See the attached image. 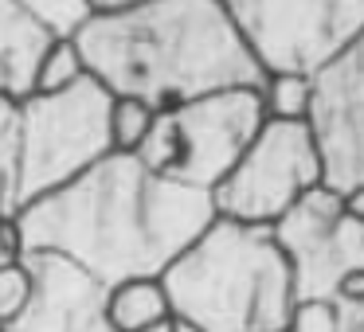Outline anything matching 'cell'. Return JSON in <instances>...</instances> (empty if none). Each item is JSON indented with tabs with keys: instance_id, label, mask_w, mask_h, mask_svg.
Segmentation results:
<instances>
[{
	"instance_id": "15",
	"label": "cell",
	"mask_w": 364,
	"mask_h": 332,
	"mask_svg": "<svg viewBox=\"0 0 364 332\" xmlns=\"http://www.w3.org/2000/svg\"><path fill=\"white\" fill-rule=\"evenodd\" d=\"M157 110L141 98H114L110 102V145L114 153H137L149 137Z\"/></svg>"
},
{
	"instance_id": "14",
	"label": "cell",
	"mask_w": 364,
	"mask_h": 332,
	"mask_svg": "<svg viewBox=\"0 0 364 332\" xmlns=\"http://www.w3.org/2000/svg\"><path fill=\"white\" fill-rule=\"evenodd\" d=\"M262 94V110L274 121H306L309 118V102H314V79L309 74H267L259 87Z\"/></svg>"
},
{
	"instance_id": "3",
	"label": "cell",
	"mask_w": 364,
	"mask_h": 332,
	"mask_svg": "<svg viewBox=\"0 0 364 332\" xmlns=\"http://www.w3.org/2000/svg\"><path fill=\"white\" fill-rule=\"evenodd\" d=\"M173 316L196 332H278L298 301L294 270L270 227L215 215L161 274Z\"/></svg>"
},
{
	"instance_id": "9",
	"label": "cell",
	"mask_w": 364,
	"mask_h": 332,
	"mask_svg": "<svg viewBox=\"0 0 364 332\" xmlns=\"http://www.w3.org/2000/svg\"><path fill=\"white\" fill-rule=\"evenodd\" d=\"M314 79L309 133L321 157V184L341 196L364 188V35L333 55Z\"/></svg>"
},
{
	"instance_id": "8",
	"label": "cell",
	"mask_w": 364,
	"mask_h": 332,
	"mask_svg": "<svg viewBox=\"0 0 364 332\" xmlns=\"http://www.w3.org/2000/svg\"><path fill=\"white\" fill-rule=\"evenodd\" d=\"M270 231L294 270L298 301H333L341 274L364 266V219L348 211V196L325 184L306 192Z\"/></svg>"
},
{
	"instance_id": "26",
	"label": "cell",
	"mask_w": 364,
	"mask_h": 332,
	"mask_svg": "<svg viewBox=\"0 0 364 332\" xmlns=\"http://www.w3.org/2000/svg\"><path fill=\"white\" fill-rule=\"evenodd\" d=\"M278 332H286V328H278Z\"/></svg>"
},
{
	"instance_id": "24",
	"label": "cell",
	"mask_w": 364,
	"mask_h": 332,
	"mask_svg": "<svg viewBox=\"0 0 364 332\" xmlns=\"http://www.w3.org/2000/svg\"><path fill=\"white\" fill-rule=\"evenodd\" d=\"M348 211L360 215V219H364V188H356L353 196H348Z\"/></svg>"
},
{
	"instance_id": "1",
	"label": "cell",
	"mask_w": 364,
	"mask_h": 332,
	"mask_svg": "<svg viewBox=\"0 0 364 332\" xmlns=\"http://www.w3.org/2000/svg\"><path fill=\"white\" fill-rule=\"evenodd\" d=\"M24 254L75 262L98 285L161 277L215 219L212 192L149 172L134 153H110L71 184L16 211Z\"/></svg>"
},
{
	"instance_id": "17",
	"label": "cell",
	"mask_w": 364,
	"mask_h": 332,
	"mask_svg": "<svg viewBox=\"0 0 364 332\" xmlns=\"http://www.w3.org/2000/svg\"><path fill=\"white\" fill-rule=\"evenodd\" d=\"M0 215H16V102L12 98H0Z\"/></svg>"
},
{
	"instance_id": "10",
	"label": "cell",
	"mask_w": 364,
	"mask_h": 332,
	"mask_svg": "<svg viewBox=\"0 0 364 332\" xmlns=\"http://www.w3.org/2000/svg\"><path fill=\"white\" fill-rule=\"evenodd\" d=\"M36 277V297L9 332H110L102 316L106 285L59 254H20Z\"/></svg>"
},
{
	"instance_id": "18",
	"label": "cell",
	"mask_w": 364,
	"mask_h": 332,
	"mask_svg": "<svg viewBox=\"0 0 364 332\" xmlns=\"http://www.w3.org/2000/svg\"><path fill=\"white\" fill-rule=\"evenodd\" d=\"M51 35H75L87 24L95 12H90L87 0H20Z\"/></svg>"
},
{
	"instance_id": "19",
	"label": "cell",
	"mask_w": 364,
	"mask_h": 332,
	"mask_svg": "<svg viewBox=\"0 0 364 332\" xmlns=\"http://www.w3.org/2000/svg\"><path fill=\"white\" fill-rule=\"evenodd\" d=\"M286 332H341L333 301H294Z\"/></svg>"
},
{
	"instance_id": "22",
	"label": "cell",
	"mask_w": 364,
	"mask_h": 332,
	"mask_svg": "<svg viewBox=\"0 0 364 332\" xmlns=\"http://www.w3.org/2000/svg\"><path fill=\"white\" fill-rule=\"evenodd\" d=\"M90 12H118V9H134V4H145V0H87Z\"/></svg>"
},
{
	"instance_id": "25",
	"label": "cell",
	"mask_w": 364,
	"mask_h": 332,
	"mask_svg": "<svg viewBox=\"0 0 364 332\" xmlns=\"http://www.w3.org/2000/svg\"><path fill=\"white\" fill-rule=\"evenodd\" d=\"M161 332H196V328H188V324H181V321H173V324H165Z\"/></svg>"
},
{
	"instance_id": "2",
	"label": "cell",
	"mask_w": 364,
	"mask_h": 332,
	"mask_svg": "<svg viewBox=\"0 0 364 332\" xmlns=\"http://www.w3.org/2000/svg\"><path fill=\"white\" fill-rule=\"evenodd\" d=\"M71 40L90 79L114 98H141L157 114L267 79L220 0H145L95 12Z\"/></svg>"
},
{
	"instance_id": "12",
	"label": "cell",
	"mask_w": 364,
	"mask_h": 332,
	"mask_svg": "<svg viewBox=\"0 0 364 332\" xmlns=\"http://www.w3.org/2000/svg\"><path fill=\"white\" fill-rule=\"evenodd\" d=\"M102 316L110 332H161L173 324V301H168L161 277H129L106 289Z\"/></svg>"
},
{
	"instance_id": "6",
	"label": "cell",
	"mask_w": 364,
	"mask_h": 332,
	"mask_svg": "<svg viewBox=\"0 0 364 332\" xmlns=\"http://www.w3.org/2000/svg\"><path fill=\"white\" fill-rule=\"evenodd\" d=\"M262 74H314L364 35V0H220Z\"/></svg>"
},
{
	"instance_id": "16",
	"label": "cell",
	"mask_w": 364,
	"mask_h": 332,
	"mask_svg": "<svg viewBox=\"0 0 364 332\" xmlns=\"http://www.w3.org/2000/svg\"><path fill=\"white\" fill-rule=\"evenodd\" d=\"M32 297H36V277L24 266V258L0 262V332H9L28 313Z\"/></svg>"
},
{
	"instance_id": "21",
	"label": "cell",
	"mask_w": 364,
	"mask_h": 332,
	"mask_svg": "<svg viewBox=\"0 0 364 332\" xmlns=\"http://www.w3.org/2000/svg\"><path fill=\"white\" fill-rule=\"evenodd\" d=\"M341 332H364V301H333Z\"/></svg>"
},
{
	"instance_id": "7",
	"label": "cell",
	"mask_w": 364,
	"mask_h": 332,
	"mask_svg": "<svg viewBox=\"0 0 364 332\" xmlns=\"http://www.w3.org/2000/svg\"><path fill=\"white\" fill-rule=\"evenodd\" d=\"M317 184H321V157L309 126L267 118L235 168L212 188V207L220 219L274 227Z\"/></svg>"
},
{
	"instance_id": "20",
	"label": "cell",
	"mask_w": 364,
	"mask_h": 332,
	"mask_svg": "<svg viewBox=\"0 0 364 332\" xmlns=\"http://www.w3.org/2000/svg\"><path fill=\"white\" fill-rule=\"evenodd\" d=\"M333 301H364V266L341 274V282L333 285Z\"/></svg>"
},
{
	"instance_id": "5",
	"label": "cell",
	"mask_w": 364,
	"mask_h": 332,
	"mask_svg": "<svg viewBox=\"0 0 364 332\" xmlns=\"http://www.w3.org/2000/svg\"><path fill=\"white\" fill-rule=\"evenodd\" d=\"M267 110L259 87L215 90L157 114L145 145L134 153L149 172L184 188L212 192L259 137Z\"/></svg>"
},
{
	"instance_id": "23",
	"label": "cell",
	"mask_w": 364,
	"mask_h": 332,
	"mask_svg": "<svg viewBox=\"0 0 364 332\" xmlns=\"http://www.w3.org/2000/svg\"><path fill=\"white\" fill-rule=\"evenodd\" d=\"M0 98H12V71L4 59H0Z\"/></svg>"
},
{
	"instance_id": "11",
	"label": "cell",
	"mask_w": 364,
	"mask_h": 332,
	"mask_svg": "<svg viewBox=\"0 0 364 332\" xmlns=\"http://www.w3.org/2000/svg\"><path fill=\"white\" fill-rule=\"evenodd\" d=\"M55 35L20 4V0H0V59L12 71V102H24L32 94V79L43 51Z\"/></svg>"
},
{
	"instance_id": "4",
	"label": "cell",
	"mask_w": 364,
	"mask_h": 332,
	"mask_svg": "<svg viewBox=\"0 0 364 332\" xmlns=\"http://www.w3.org/2000/svg\"><path fill=\"white\" fill-rule=\"evenodd\" d=\"M110 102L90 74L63 94L16 102V211L110 157Z\"/></svg>"
},
{
	"instance_id": "13",
	"label": "cell",
	"mask_w": 364,
	"mask_h": 332,
	"mask_svg": "<svg viewBox=\"0 0 364 332\" xmlns=\"http://www.w3.org/2000/svg\"><path fill=\"white\" fill-rule=\"evenodd\" d=\"M87 79V63H82L79 48H75L71 35H55L51 48L43 51L40 67H36V79H32V94H63L71 90L75 82ZM28 94V98H32Z\"/></svg>"
}]
</instances>
